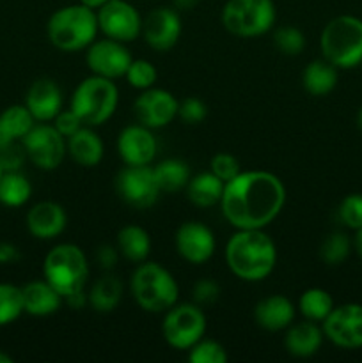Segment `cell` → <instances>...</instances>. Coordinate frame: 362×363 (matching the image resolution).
Returning <instances> with one entry per match:
<instances>
[{
	"instance_id": "cell-39",
	"label": "cell",
	"mask_w": 362,
	"mask_h": 363,
	"mask_svg": "<svg viewBox=\"0 0 362 363\" xmlns=\"http://www.w3.org/2000/svg\"><path fill=\"white\" fill-rule=\"evenodd\" d=\"M25 158H27V152L21 140H9L4 147H0V167L4 172L20 170Z\"/></svg>"
},
{
	"instance_id": "cell-31",
	"label": "cell",
	"mask_w": 362,
	"mask_h": 363,
	"mask_svg": "<svg viewBox=\"0 0 362 363\" xmlns=\"http://www.w3.org/2000/svg\"><path fill=\"white\" fill-rule=\"evenodd\" d=\"M334 307L336 305H334L332 296L322 287H311V289L304 291L298 300V308H300L302 315L314 323L325 321Z\"/></svg>"
},
{
	"instance_id": "cell-20",
	"label": "cell",
	"mask_w": 362,
	"mask_h": 363,
	"mask_svg": "<svg viewBox=\"0 0 362 363\" xmlns=\"http://www.w3.org/2000/svg\"><path fill=\"white\" fill-rule=\"evenodd\" d=\"M25 106L39 123L53 121V117L62 110V92L57 82L52 78H38L28 87Z\"/></svg>"
},
{
	"instance_id": "cell-18",
	"label": "cell",
	"mask_w": 362,
	"mask_h": 363,
	"mask_svg": "<svg viewBox=\"0 0 362 363\" xmlns=\"http://www.w3.org/2000/svg\"><path fill=\"white\" fill-rule=\"evenodd\" d=\"M117 152L126 165H149L156 156V138L142 124L126 126L117 137Z\"/></svg>"
},
{
	"instance_id": "cell-9",
	"label": "cell",
	"mask_w": 362,
	"mask_h": 363,
	"mask_svg": "<svg viewBox=\"0 0 362 363\" xmlns=\"http://www.w3.org/2000/svg\"><path fill=\"white\" fill-rule=\"evenodd\" d=\"M204 332L206 315L195 303H176L165 312L162 333L165 342L174 350L188 351L202 339Z\"/></svg>"
},
{
	"instance_id": "cell-14",
	"label": "cell",
	"mask_w": 362,
	"mask_h": 363,
	"mask_svg": "<svg viewBox=\"0 0 362 363\" xmlns=\"http://www.w3.org/2000/svg\"><path fill=\"white\" fill-rule=\"evenodd\" d=\"M85 60H87V66L92 71V74L116 80V78H121L126 74L128 67H130L133 59H131L130 52L124 46V43L105 38L98 39V41L94 39L87 46Z\"/></svg>"
},
{
	"instance_id": "cell-10",
	"label": "cell",
	"mask_w": 362,
	"mask_h": 363,
	"mask_svg": "<svg viewBox=\"0 0 362 363\" xmlns=\"http://www.w3.org/2000/svg\"><path fill=\"white\" fill-rule=\"evenodd\" d=\"M116 190L128 206L148 209L158 201L160 186L149 165H126L116 177Z\"/></svg>"
},
{
	"instance_id": "cell-38",
	"label": "cell",
	"mask_w": 362,
	"mask_h": 363,
	"mask_svg": "<svg viewBox=\"0 0 362 363\" xmlns=\"http://www.w3.org/2000/svg\"><path fill=\"white\" fill-rule=\"evenodd\" d=\"M337 215L343 225L348 229H361L362 227V194H350L341 201Z\"/></svg>"
},
{
	"instance_id": "cell-27",
	"label": "cell",
	"mask_w": 362,
	"mask_h": 363,
	"mask_svg": "<svg viewBox=\"0 0 362 363\" xmlns=\"http://www.w3.org/2000/svg\"><path fill=\"white\" fill-rule=\"evenodd\" d=\"M117 248L131 262H144L151 252V238L138 225H126L117 233Z\"/></svg>"
},
{
	"instance_id": "cell-32",
	"label": "cell",
	"mask_w": 362,
	"mask_h": 363,
	"mask_svg": "<svg viewBox=\"0 0 362 363\" xmlns=\"http://www.w3.org/2000/svg\"><path fill=\"white\" fill-rule=\"evenodd\" d=\"M0 123H2L4 131L11 140H21L35 126L34 116L25 105L7 106L0 113Z\"/></svg>"
},
{
	"instance_id": "cell-34",
	"label": "cell",
	"mask_w": 362,
	"mask_h": 363,
	"mask_svg": "<svg viewBox=\"0 0 362 363\" xmlns=\"http://www.w3.org/2000/svg\"><path fill=\"white\" fill-rule=\"evenodd\" d=\"M351 252V241L344 233H332L323 240L319 247V257L325 264L339 266L348 259Z\"/></svg>"
},
{
	"instance_id": "cell-24",
	"label": "cell",
	"mask_w": 362,
	"mask_h": 363,
	"mask_svg": "<svg viewBox=\"0 0 362 363\" xmlns=\"http://www.w3.org/2000/svg\"><path fill=\"white\" fill-rule=\"evenodd\" d=\"M67 152L82 167H96L103 160L105 145L91 126H82L75 135L67 138Z\"/></svg>"
},
{
	"instance_id": "cell-50",
	"label": "cell",
	"mask_w": 362,
	"mask_h": 363,
	"mask_svg": "<svg viewBox=\"0 0 362 363\" xmlns=\"http://www.w3.org/2000/svg\"><path fill=\"white\" fill-rule=\"evenodd\" d=\"M11 138L7 137L6 135V131H4V126H2V123H0V147H4V145L7 144V142H9Z\"/></svg>"
},
{
	"instance_id": "cell-4",
	"label": "cell",
	"mask_w": 362,
	"mask_h": 363,
	"mask_svg": "<svg viewBox=\"0 0 362 363\" xmlns=\"http://www.w3.org/2000/svg\"><path fill=\"white\" fill-rule=\"evenodd\" d=\"M323 59L337 69H351L362 62V20L351 14L332 18L319 35Z\"/></svg>"
},
{
	"instance_id": "cell-49",
	"label": "cell",
	"mask_w": 362,
	"mask_h": 363,
	"mask_svg": "<svg viewBox=\"0 0 362 363\" xmlns=\"http://www.w3.org/2000/svg\"><path fill=\"white\" fill-rule=\"evenodd\" d=\"M105 2H109V0H80V4H84V6L91 7L94 11H98Z\"/></svg>"
},
{
	"instance_id": "cell-41",
	"label": "cell",
	"mask_w": 362,
	"mask_h": 363,
	"mask_svg": "<svg viewBox=\"0 0 362 363\" xmlns=\"http://www.w3.org/2000/svg\"><path fill=\"white\" fill-rule=\"evenodd\" d=\"M177 117L185 124H199L208 117V106L199 98H187L180 103Z\"/></svg>"
},
{
	"instance_id": "cell-35",
	"label": "cell",
	"mask_w": 362,
	"mask_h": 363,
	"mask_svg": "<svg viewBox=\"0 0 362 363\" xmlns=\"http://www.w3.org/2000/svg\"><path fill=\"white\" fill-rule=\"evenodd\" d=\"M273 45L287 57L300 55L305 48V35L297 27H280L273 34Z\"/></svg>"
},
{
	"instance_id": "cell-25",
	"label": "cell",
	"mask_w": 362,
	"mask_h": 363,
	"mask_svg": "<svg viewBox=\"0 0 362 363\" xmlns=\"http://www.w3.org/2000/svg\"><path fill=\"white\" fill-rule=\"evenodd\" d=\"M337 80H339L337 67L325 59L312 60L302 71V85L305 92L316 98L330 94L336 89Z\"/></svg>"
},
{
	"instance_id": "cell-17",
	"label": "cell",
	"mask_w": 362,
	"mask_h": 363,
	"mask_svg": "<svg viewBox=\"0 0 362 363\" xmlns=\"http://www.w3.org/2000/svg\"><path fill=\"white\" fill-rule=\"evenodd\" d=\"M142 34L146 43L156 52H167L181 35V18L176 9L158 7L142 21Z\"/></svg>"
},
{
	"instance_id": "cell-8",
	"label": "cell",
	"mask_w": 362,
	"mask_h": 363,
	"mask_svg": "<svg viewBox=\"0 0 362 363\" xmlns=\"http://www.w3.org/2000/svg\"><path fill=\"white\" fill-rule=\"evenodd\" d=\"M277 18L273 0H227L222 25L238 38H259L273 27Z\"/></svg>"
},
{
	"instance_id": "cell-30",
	"label": "cell",
	"mask_w": 362,
	"mask_h": 363,
	"mask_svg": "<svg viewBox=\"0 0 362 363\" xmlns=\"http://www.w3.org/2000/svg\"><path fill=\"white\" fill-rule=\"evenodd\" d=\"M32 195V184L18 170L4 172L0 176V204L7 208H20L27 204Z\"/></svg>"
},
{
	"instance_id": "cell-26",
	"label": "cell",
	"mask_w": 362,
	"mask_h": 363,
	"mask_svg": "<svg viewBox=\"0 0 362 363\" xmlns=\"http://www.w3.org/2000/svg\"><path fill=\"white\" fill-rule=\"evenodd\" d=\"M224 186L226 183L209 170V172H201L190 177L187 184V195L192 204L199 206V208H209V206L219 204L224 194Z\"/></svg>"
},
{
	"instance_id": "cell-6",
	"label": "cell",
	"mask_w": 362,
	"mask_h": 363,
	"mask_svg": "<svg viewBox=\"0 0 362 363\" xmlns=\"http://www.w3.org/2000/svg\"><path fill=\"white\" fill-rule=\"evenodd\" d=\"M45 280L66 300L70 294L82 291L89 277L87 257L80 247L62 243L53 247L43 262Z\"/></svg>"
},
{
	"instance_id": "cell-45",
	"label": "cell",
	"mask_w": 362,
	"mask_h": 363,
	"mask_svg": "<svg viewBox=\"0 0 362 363\" xmlns=\"http://www.w3.org/2000/svg\"><path fill=\"white\" fill-rule=\"evenodd\" d=\"M20 259V252L13 243H0V264H9Z\"/></svg>"
},
{
	"instance_id": "cell-37",
	"label": "cell",
	"mask_w": 362,
	"mask_h": 363,
	"mask_svg": "<svg viewBox=\"0 0 362 363\" xmlns=\"http://www.w3.org/2000/svg\"><path fill=\"white\" fill-rule=\"evenodd\" d=\"M126 80L131 87L138 89V91H146L149 87H155L156 78H158V73H156V67L153 66L149 60L146 59H137L131 60L130 67L126 71Z\"/></svg>"
},
{
	"instance_id": "cell-51",
	"label": "cell",
	"mask_w": 362,
	"mask_h": 363,
	"mask_svg": "<svg viewBox=\"0 0 362 363\" xmlns=\"http://www.w3.org/2000/svg\"><path fill=\"white\" fill-rule=\"evenodd\" d=\"M0 363H13V358L7 353H4V351H0Z\"/></svg>"
},
{
	"instance_id": "cell-47",
	"label": "cell",
	"mask_w": 362,
	"mask_h": 363,
	"mask_svg": "<svg viewBox=\"0 0 362 363\" xmlns=\"http://www.w3.org/2000/svg\"><path fill=\"white\" fill-rule=\"evenodd\" d=\"M177 11H188L199 4V0H172Z\"/></svg>"
},
{
	"instance_id": "cell-54",
	"label": "cell",
	"mask_w": 362,
	"mask_h": 363,
	"mask_svg": "<svg viewBox=\"0 0 362 363\" xmlns=\"http://www.w3.org/2000/svg\"><path fill=\"white\" fill-rule=\"evenodd\" d=\"M361 64H362V62H361Z\"/></svg>"
},
{
	"instance_id": "cell-42",
	"label": "cell",
	"mask_w": 362,
	"mask_h": 363,
	"mask_svg": "<svg viewBox=\"0 0 362 363\" xmlns=\"http://www.w3.org/2000/svg\"><path fill=\"white\" fill-rule=\"evenodd\" d=\"M82 126H85V124L82 123V119L77 116V112H75L71 106L66 110H60V112L53 117V128H55L64 138H70L71 135L77 133Z\"/></svg>"
},
{
	"instance_id": "cell-36",
	"label": "cell",
	"mask_w": 362,
	"mask_h": 363,
	"mask_svg": "<svg viewBox=\"0 0 362 363\" xmlns=\"http://www.w3.org/2000/svg\"><path fill=\"white\" fill-rule=\"evenodd\" d=\"M229 357L222 344L216 340H199L197 344L188 350V362L190 363H227Z\"/></svg>"
},
{
	"instance_id": "cell-19",
	"label": "cell",
	"mask_w": 362,
	"mask_h": 363,
	"mask_svg": "<svg viewBox=\"0 0 362 363\" xmlns=\"http://www.w3.org/2000/svg\"><path fill=\"white\" fill-rule=\"evenodd\" d=\"M66 211L53 201L38 202L27 213V229L38 240H55L66 230Z\"/></svg>"
},
{
	"instance_id": "cell-46",
	"label": "cell",
	"mask_w": 362,
	"mask_h": 363,
	"mask_svg": "<svg viewBox=\"0 0 362 363\" xmlns=\"http://www.w3.org/2000/svg\"><path fill=\"white\" fill-rule=\"evenodd\" d=\"M66 303L70 305L71 308H82L85 303H87V294L84 293V289L77 291V293L70 294V296L66 298Z\"/></svg>"
},
{
	"instance_id": "cell-23",
	"label": "cell",
	"mask_w": 362,
	"mask_h": 363,
	"mask_svg": "<svg viewBox=\"0 0 362 363\" xmlns=\"http://www.w3.org/2000/svg\"><path fill=\"white\" fill-rule=\"evenodd\" d=\"M322 342L323 330L309 319L291 326L286 333V339H284L287 353L297 358H309L316 354L322 347Z\"/></svg>"
},
{
	"instance_id": "cell-29",
	"label": "cell",
	"mask_w": 362,
	"mask_h": 363,
	"mask_svg": "<svg viewBox=\"0 0 362 363\" xmlns=\"http://www.w3.org/2000/svg\"><path fill=\"white\" fill-rule=\"evenodd\" d=\"M153 172H155L160 191H165V194H176V191L187 188L192 177L187 163L176 158L160 162L158 165L153 167Z\"/></svg>"
},
{
	"instance_id": "cell-43",
	"label": "cell",
	"mask_w": 362,
	"mask_h": 363,
	"mask_svg": "<svg viewBox=\"0 0 362 363\" xmlns=\"http://www.w3.org/2000/svg\"><path fill=\"white\" fill-rule=\"evenodd\" d=\"M192 296L197 305H213L220 296V287L215 280L202 279L192 289Z\"/></svg>"
},
{
	"instance_id": "cell-15",
	"label": "cell",
	"mask_w": 362,
	"mask_h": 363,
	"mask_svg": "<svg viewBox=\"0 0 362 363\" xmlns=\"http://www.w3.org/2000/svg\"><path fill=\"white\" fill-rule=\"evenodd\" d=\"M133 108L142 126L149 130H158L176 119L180 101L174 98L172 92L165 89L149 87L135 99Z\"/></svg>"
},
{
	"instance_id": "cell-12",
	"label": "cell",
	"mask_w": 362,
	"mask_h": 363,
	"mask_svg": "<svg viewBox=\"0 0 362 363\" xmlns=\"http://www.w3.org/2000/svg\"><path fill=\"white\" fill-rule=\"evenodd\" d=\"M98 27L106 38L121 43H130L142 32L138 11L126 0H109L98 11Z\"/></svg>"
},
{
	"instance_id": "cell-13",
	"label": "cell",
	"mask_w": 362,
	"mask_h": 363,
	"mask_svg": "<svg viewBox=\"0 0 362 363\" xmlns=\"http://www.w3.org/2000/svg\"><path fill=\"white\" fill-rule=\"evenodd\" d=\"M323 335L337 347H362V305L344 303L334 307L323 321Z\"/></svg>"
},
{
	"instance_id": "cell-5",
	"label": "cell",
	"mask_w": 362,
	"mask_h": 363,
	"mask_svg": "<svg viewBox=\"0 0 362 363\" xmlns=\"http://www.w3.org/2000/svg\"><path fill=\"white\" fill-rule=\"evenodd\" d=\"M130 289L138 307L153 314L167 312L180 298L176 279L158 262H142L131 275Z\"/></svg>"
},
{
	"instance_id": "cell-16",
	"label": "cell",
	"mask_w": 362,
	"mask_h": 363,
	"mask_svg": "<svg viewBox=\"0 0 362 363\" xmlns=\"http://www.w3.org/2000/svg\"><path fill=\"white\" fill-rule=\"evenodd\" d=\"M176 250L190 264H204L215 254L216 241L212 229L201 222H185L176 230Z\"/></svg>"
},
{
	"instance_id": "cell-28",
	"label": "cell",
	"mask_w": 362,
	"mask_h": 363,
	"mask_svg": "<svg viewBox=\"0 0 362 363\" xmlns=\"http://www.w3.org/2000/svg\"><path fill=\"white\" fill-rule=\"evenodd\" d=\"M123 298V282L114 275H105L87 293V303L96 312H112Z\"/></svg>"
},
{
	"instance_id": "cell-2",
	"label": "cell",
	"mask_w": 362,
	"mask_h": 363,
	"mask_svg": "<svg viewBox=\"0 0 362 363\" xmlns=\"http://www.w3.org/2000/svg\"><path fill=\"white\" fill-rule=\"evenodd\" d=\"M226 261L238 279L261 282L275 268V243L263 229H238L227 241Z\"/></svg>"
},
{
	"instance_id": "cell-53",
	"label": "cell",
	"mask_w": 362,
	"mask_h": 363,
	"mask_svg": "<svg viewBox=\"0 0 362 363\" xmlns=\"http://www.w3.org/2000/svg\"><path fill=\"white\" fill-rule=\"evenodd\" d=\"M2 174H4V170H2V167H0V176H2Z\"/></svg>"
},
{
	"instance_id": "cell-44",
	"label": "cell",
	"mask_w": 362,
	"mask_h": 363,
	"mask_svg": "<svg viewBox=\"0 0 362 363\" xmlns=\"http://www.w3.org/2000/svg\"><path fill=\"white\" fill-rule=\"evenodd\" d=\"M117 259H119L117 250L114 247H110V245H102V247L96 250V261H98V264L102 266L103 269L116 268Z\"/></svg>"
},
{
	"instance_id": "cell-21",
	"label": "cell",
	"mask_w": 362,
	"mask_h": 363,
	"mask_svg": "<svg viewBox=\"0 0 362 363\" xmlns=\"http://www.w3.org/2000/svg\"><path fill=\"white\" fill-rule=\"evenodd\" d=\"M254 318L263 330L280 332L293 323L295 305L291 303L290 298L283 296V294H272V296L263 298L256 305Z\"/></svg>"
},
{
	"instance_id": "cell-11",
	"label": "cell",
	"mask_w": 362,
	"mask_h": 363,
	"mask_svg": "<svg viewBox=\"0 0 362 363\" xmlns=\"http://www.w3.org/2000/svg\"><path fill=\"white\" fill-rule=\"evenodd\" d=\"M27 158L41 170H55L67 152L66 138L53 124H38L21 138Z\"/></svg>"
},
{
	"instance_id": "cell-48",
	"label": "cell",
	"mask_w": 362,
	"mask_h": 363,
	"mask_svg": "<svg viewBox=\"0 0 362 363\" xmlns=\"http://www.w3.org/2000/svg\"><path fill=\"white\" fill-rule=\"evenodd\" d=\"M353 247L355 250H357L358 257L362 259V227L361 229L355 230V238H353Z\"/></svg>"
},
{
	"instance_id": "cell-22",
	"label": "cell",
	"mask_w": 362,
	"mask_h": 363,
	"mask_svg": "<svg viewBox=\"0 0 362 363\" xmlns=\"http://www.w3.org/2000/svg\"><path fill=\"white\" fill-rule=\"evenodd\" d=\"M21 294H23V311L38 318L55 314L64 300L46 280L28 282L27 286L21 287Z\"/></svg>"
},
{
	"instance_id": "cell-3",
	"label": "cell",
	"mask_w": 362,
	"mask_h": 363,
	"mask_svg": "<svg viewBox=\"0 0 362 363\" xmlns=\"http://www.w3.org/2000/svg\"><path fill=\"white\" fill-rule=\"evenodd\" d=\"M96 11L84 4H73L57 9L50 16L46 34L50 43L62 52H78L91 45L98 34Z\"/></svg>"
},
{
	"instance_id": "cell-40",
	"label": "cell",
	"mask_w": 362,
	"mask_h": 363,
	"mask_svg": "<svg viewBox=\"0 0 362 363\" xmlns=\"http://www.w3.org/2000/svg\"><path fill=\"white\" fill-rule=\"evenodd\" d=\"M209 169H212V172L215 174L219 179H222L224 183L234 179V177L241 172V167H240V162H238V158H234V156L229 155V152H219V155L213 156Z\"/></svg>"
},
{
	"instance_id": "cell-1",
	"label": "cell",
	"mask_w": 362,
	"mask_h": 363,
	"mask_svg": "<svg viewBox=\"0 0 362 363\" xmlns=\"http://www.w3.org/2000/svg\"><path fill=\"white\" fill-rule=\"evenodd\" d=\"M284 183L266 170L240 172L224 186L220 208L234 229H265L283 211Z\"/></svg>"
},
{
	"instance_id": "cell-52",
	"label": "cell",
	"mask_w": 362,
	"mask_h": 363,
	"mask_svg": "<svg viewBox=\"0 0 362 363\" xmlns=\"http://www.w3.org/2000/svg\"><path fill=\"white\" fill-rule=\"evenodd\" d=\"M357 126H358V130L362 131V106H361V110H358V113H357Z\"/></svg>"
},
{
	"instance_id": "cell-7",
	"label": "cell",
	"mask_w": 362,
	"mask_h": 363,
	"mask_svg": "<svg viewBox=\"0 0 362 363\" xmlns=\"http://www.w3.org/2000/svg\"><path fill=\"white\" fill-rule=\"evenodd\" d=\"M117 101L119 92L114 80L92 74L77 85L70 106L85 126H99L114 116Z\"/></svg>"
},
{
	"instance_id": "cell-33",
	"label": "cell",
	"mask_w": 362,
	"mask_h": 363,
	"mask_svg": "<svg viewBox=\"0 0 362 363\" xmlns=\"http://www.w3.org/2000/svg\"><path fill=\"white\" fill-rule=\"evenodd\" d=\"M23 312L21 287L13 284H0V326L14 323Z\"/></svg>"
}]
</instances>
